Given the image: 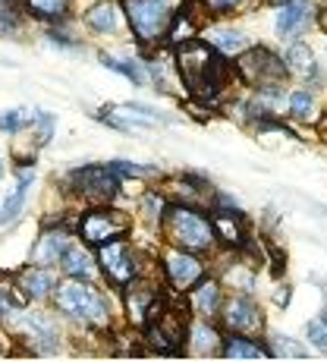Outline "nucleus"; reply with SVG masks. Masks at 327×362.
<instances>
[{"instance_id": "nucleus-1", "label": "nucleus", "mask_w": 327, "mask_h": 362, "mask_svg": "<svg viewBox=\"0 0 327 362\" xmlns=\"http://www.w3.org/2000/svg\"><path fill=\"white\" fill-rule=\"evenodd\" d=\"M177 69H179V79L186 82V88H189L196 98L218 101L220 88H224V57H218L211 45L192 41V38L179 41Z\"/></svg>"}, {"instance_id": "nucleus-2", "label": "nucleus", "mask_w": 327, "mask_h": 362, "mask_svg": "<svg viewBox=\"0 0 327 362\" xmlns=\"http://www.w3.org/2000/svg\"><path fill=\"white\" fill-rule=\"evenodd\" d=\"M161 224L164 233L170 240V246L186 249V252H196L205 255L214 249V230H211V221L205 218L201 211L189 205H167L161 214Z\"/></svg>"}, {"instance_id": "nucleus-3", "label": "nucleus", "mask_w": 327, "mask_h": 362, "mask_svg": "<svg viewBox=\"0 0 327 362\" xmlns=\"http://www.w3.org/2000/svg\"><path fill=\"white\" fill-rule=\"evenodd\" d=\"M57 296V309L69 315L73 322L92 325V328H107V305H104V296L92 287L88 281H79V277H66L64 284H57L54 290Z\"/></svg>"}, {"instance_id": "nucleus-4", "label": "nucleus", "mask_w": 327, "mask_h": 362, "mask_svg": "<svg viewBox=\"0 0 327 362\" xmlns=\"http://www.w3.org/2000/svg\"><path fill=\"white\" fill-rule=\"evenodd\" d=\"M186 6V0H123L126 19L136 32L138 41H161L170 32V23L179 10Z\"/></svg>"}, {"instance_id": "nucleus-5", "label": "nucleus", "mask_w": 327, "mask_h": 362, "mask_svg": "<svg viewBox=\"0 0 327 362\" xmlns=\"http://www.w3.org/2000/svg\"><path fill=\"white\" fill-rule=\"evenodd\" d=\"M236 66H239L242 79L252 82V86H283L290 76L283 57H277L270 47H246V51L236 57Z\"/></svg>"}, {"instance_id": "nucleus-6", "label": "nucleus", "mask_w": 327, "mask_h": 362, "mask_svg": "<svg viewBox=\"0 0 327 362\" xmlns=\"http://www.w3.org/2000/svg\"><path fill=\"white\" fill-rule=\"evenodd\" d=\"M129 230V218L123 211H117V208H92L88 214H82L79 221V233L85 243H92V246H101V243L107 240H117V236H123Z\"/></svg>"}, {"instance_id": "nucleus-7", "label": "nucleus", "mask_w": 327, "mask_h": 362, "mask_svg": "<svg viewBox=\"0 0 327 362\" xmlns=\"http://www.w3.org/2000/svg\"><path fill=\"white\" fill-rule=\"evenodd\" d=\"M98 268L104 271L114 287H126V284L136 281V259H132L129 243H123L120 236L117 240H107L98 246Z\"/></svg>"}, {"instance_id": "nucleus-8", "label": "nucleus", "mask_w": 327, "mask_h": 362, "mask_svg": "<svg viewBox=\"0 0 327 362\" xmlns=\"http://www.w3.org/2000/svg\"><path fill=\"white\" fill-rule=\"evenodd\" d=\"M16 325H19V331H23L25 344H29L35 353L60 350V328L54 325L51 315H44V312H19Z\"/></svg>"}, {"instance_id": "nucleus-9", "label": "nucleus", "mask_w": 327, "mask_h": 362, "mask_svg": "<svg viewBox=\"0 0 327 362\" xmlns=\"http://www.w3.org/2000/svg\"><path fill=\"white\" fill-rule=\"evenodd\" d=\"M73 186L79 196H85L88 202H98V205H107L120 189L117 173L110 167H82V170L73 173Z\"/></svg>"}, {"instance_id": "nucleus-10", "label": "nucleus", "mask_w": 327, "mask_h": 362, "mask_svg": "<svg viewBox=\"0 0 327 362\" xmlns=\"http://www.w3.org/2000/svg\"><path fill=\"white\" fill-rule=\"evenodd\" d=\"M164 274L173 290H189L205 277V264L198 262L196 252H186V249L173 246L170 252L164 255Z\"/></svg>"}, {"instance_id": "nucleus-11", "label": "nucleus", "mask_w": 327, "mask_h": 362, "mask_svg": "<svg viewBox=\"0 0 327 362\" xmlns=\"http://www.w3.org/2000/svg\"><path fill=\"white\" fill-rule=\"evenodd\" d=\"M220 322H224V328L233 331V334H255L261 328L258 303L246 293L227 299V303H220Z\"/></svg>"}, {"instance_id": "nucleus-12", "label": "nucleus", "mask_w": 327, "mask_h": 362, "mask_svg": "<svg viewBox=\"0 0 327 362\" xmlns=\"http://www.w3.org/2000/svg\"><path fill=\"white\" fill-rule=\"evenodd\" d=\"M98 117L107 123V127L126 129V132L145 129V127H151L155 120L167 123V114H161V110H151V107H142V104H110V107H104Z\"/></svg>"}, {"instance_id": "nucleus-13", "label": "nucleus", "mask_w": 327, "mask_h": 362, "mask_svg": "<svg viewBox=\"0 0 327 362\" xmlns=\"http://www.w3.org/2000/svg\"><path fill=\"white\" fill-rule=\"evenodd\" d=\"M161 309H164V299L151 284H145V281L126 284V312H129L132 325H148Z\"/></svg>"}, {"instance_id": "nucleus-14", "label": "nucleus", "mask_w": 327, "mask_h": 362, "mask_svg": "<svg viewBox=\"0 0 327 362\" xmlns=\"http://www.w3.org/2000/svg\"><path fill=\"white\" fill-rule=\"evenodd\" d=\"M315 19V4L311 0H287L280 4L277 10V19H274V32L280 38H293L302 29H309V23Z\"/></svg>"}, {"instance_id": "nucleus-15", "label": "nucleus", "mask_w": 327, "mask_h": 362, "mask_svg": "<svg viewBox=\"0 0 327 362\" xmlns=\"http://www.w3.org/2000/svg\"><path fill=\"white\" fill-rule=\"evenodd\" d=\"M16 287L29 299H47L54 290H57V277H54L51 268L38 264V268H25L23 274L16 277Z\"/></svg>"}, {"instance_id": "nucleus-16", "label": "nucleus", "mask_w": 327, "mask_h": 362, "mask_svg": "<svg viewBox=\"0 0 327 362\" xmlns=\"http://www.w3.org/2000/svg\"><path fill=\"white\" fill-rule=\"evenodd\" d=\"M220 303H224L220 284L214 281V277H201L196 284V290H192V296H189V309L198 312L201 318H211L220 312Z\"/></svg>"}, {"instance_id": "nucleus-17", "label": "nucleus", "mask_w": 327, "mask_h": 362, "mask_svg": "<svg viewBox=\"0 0 327 362\" xmlns=\"http://www.w3.org/2000/svg\"><path fill=\"white\" fill-rule=\"evenodd\" d=\"M66 246H69V236L64 230H57V227H51V230H44L41 233V240L35 243L32 259L38 264H44V268H54V264L64 259Z\"/></svg>"}, {"instance_id": "nucleus-18", "label": "nucleus", "mask_w": 327, "mask_h": 362, "mask_svg": "<svg viewBox=\"0 0 327 362\" xmlns=\"http://www.w3.org/2000/svg\"><path fill=\"white\" fill-rule=\"evenodd\" d=\"M60 264H64L66 277H79V281H95V277H98V262H95L92 255H88V249L79 246V243H69Z\"/></svg>"}, {"instance_id": "nucleus-19", "label": "nucleus", "mask_w": 327, "mask_h": 362, "mask_svg": "<svg viewBox=\"0 0 327 362\" xmlns=\"http://www.w3.org/2000/svg\"><path fill=\"white\" fill-rule=\"evenodd\" d=\"M211 230H214V240H220L230 249H239L242 243H246V227H242L239 214H233V211H218L214 214Z\"/></svg>"}, {"instance_id": "nucleus-20", "label": "nucleus", "mask_w": 327, "mask_h": 362, "mask_svg": "<svg viewBox=\"0 0 327 362\" xmlns=\"http://www.w3.org/2000/svg\"><path fill=\"white\" fill-rule=\"evenodd\" d=\"M283 64L293 76H302V79H315L318 76V60L315 54H311L309 45H302V41H293V45L287 47V57H283Z\"/></svg>"}, {"instance_id": "nucleus-21", "label": "nucleus", "mask_w": 327, "mask_h": 362, "mask_svg": "<svg viewBox=\"0 0 327 362\" xmlns=\"http://www.w3.org/2000/svg\"><path fill=\"white\" fill-rule=\"evenodd\" d=\"M208 45L214 47V54L218 57H239L242 51L249 47V38L242 32H236V29H214L211 35H208Z\"/></svg>"}, {"instance_id": "nucleus-22", "label": "nucleus", "mask_w": 327, "mask_h": 362, "mask_svg": "<svg viewBox=\"0 0 327 362\" xmlns=\"http://www.w3.org/2000/svg\"><path fill=\"white\" fill-rule=\"evenodd\" d=\"M186 340H189V346L196 353H201V356H211V353H218L220 344H224L220 331L214 328V325H208V322L189 325V334H186Z\"/></svg>"}, {"instance_id": "nucleus-23", "label": "nucleus", "mask_w": 327, "mask_h": 362, "mask_svg": "<svg viewBox=\"0 0 327 362\" xmlns=\"http://www.w3.org/2000/svg\"><path fill=\"white\" fill-rule=\"evenodd\" d=\"M35 183V173L32 170H19V180H16V189L6 196V202L0 205V227L10 224L13 218H19V211H23L25 205V192H29V186Z\"/></svg>"}, {"instance_id": "nucleus-24", "label": "nucleus", "mask_w": 327, "mask_h": 362, "mask_svg": "<svg viewBox=\"0 0 327 362\" xmlns=\"http://www.w3.org/2000/svg\"><path fill=\"white\" fill-rule=\"evenodd\" d=\"M85 25L98 35H114L120 29V13H117V6L110 0H101L85 13Z\"/></svg>"}, {"instance_id": "nucleus-25", "label": "nucleus", "mask_w": 327, "mask_h": 362, "mask_svg": "<svg viewBox=\"0 0 327 362\" xmlns=\"http://www.w3.org/2000/svg\"><path fill=\"white\" fill-rule=\"evenodd\" d=\"M220 356L246 362V359H264L268 353H264L255 340H249V334H230L224 344H220Z\"/></svg>"}, {"instance_id": "nucleus-26", "label": "nucleus", "mask_w": 327, "mask_h": 362, "mask_svg": "<svg viewBox=\"0 0 327 362\" xmlns=\"http://www.w3.org/2000/svg\"><path fill=\"white\" fill-rule=\"evenodd\" d=\"M23 4H25V10H29L32 16L47 19V23L64 19L66 10H69V0H23Z\"/></svg>"}, {"instance_id": "nucleus-27", "label": "nucleus", "mask_w": 327, "mask_h": 362, "mask_svg": "<svg viewBox=\"0 0 327 362\" xmlns=\"http://www.w3.org/2000/svg\"><path fill=\"white\" fill-rule=\"evenodd\" d=\"M25 303V293L23 290H16V284L13 281H0V322L10 315H16L19 305Z\"/></svg>"}, {"instance_id": "nucleus-28", "label": "nucleus", "mask_w": 327, "mask_h": 362, "mask_svg": "<svg viewBox=\"0 0 327 362\" xmlns=\"http://www.w3.org/2000/svg\"><path fill=\"white\" fill-rule=\"evenodd\" d=\"M270 356H277V359H305L309 353L302 350L299 340L283 337V334H274V337H270Z\"/></svg>"}, {"instance_id": "nucleus-29", "label": "nucleus", "mask_w": 327, "mask_h": 362, "mask_svg": "<svg viewBox=\"0 0 327 362\" xmlns=\"http://www.w3.org/2000/svg\"><path fill=\"white\" fill-rule=\"evenodd\" d=\"M101 64L104 66H110L114 73H120V76H126L129 82H136V86H145V76H142V66L136 64V60H117V57H110V54H101Z\"/></svg>"}, {"instance_id": "nucleus-30", "label": "nucleus", "mask_w": 327, "mask_h": 362, "mask_svg": "<svg viewBox=\"0 0 327 362\" xmlns=\"http://www.w3.org/2000/svg\"><path fill=\"white\" fill-rule=\"evenodd\" d=\"M290 104V114H293V120H311L315 117V98H311V92H305V88H299L287 98Z\"/></svg>"}, {"instance_id": "nucleus-31", "label": "nucleus", "mask_w": 327, "mask_h": 362, "mask_svg": "<svg viewBox=\"0 0 327 362\" xmlns=\"http://www.w3.org/2000/svg\"><path fill=\"white\" fill-rule=\"evenodd\" d=\"M29 120H32V114L25 107H13V110H6V114L0 117V132H10L13 136V132H19L23 127H32Z\"/></svg>"}, {"instance_id": "nucleus-32", "label": "nucleus", "mask_w": 327, "mask_h": 362, "mask_svg": "<svg viewBox=\"0 0 327 362\" xmlns=\"http://www.w3.org/2000/svg\"><path fill=\"white\" fill-rule=\"evenodd\" d=\"M110 170H120V177H155V167L132 164V161H114Z\"/></svg>"}, {"instance_id": "nucleus-33", "label": "nucleus", "mask_w": 327, "mask_h": 362, "mask_svg": "<svg viewBox=\"0 0 327 362\" xmlns=\"http://www.w3.org/2000/svg\"><path fill=\"white\" fill-rule=\"evenodd\" d=\"M35 136H38V145H47L54 136V117L51 114H35Z\"/></svg>"}, {"instance_id": "nucleus-34", "label": "nucleus", "mask_w": 327, "mask_h": 362, "mask_svg": "<svg viewBox=\"0 0 327 362\" xmlns=\"http://www.w3.org/2000/svg\"><path fill=\"white\" fill-rule=\"evenodd\" d=\"M227 281L230 284H236V287H242V290H252L255 287V274H252V268H233L227 274Z\"/></svg>"}, {"instance_id": "nucleus-35", "label": "nucleus", "mask_w": 327, "mask_h": 362, "mask_svg": "<svg viewBox=\"0 0 327 362\" xmlns=\"http://www.w3.org/2000/svg\"><path fill=\"white\" fill-rule=\"evenodd\" d=\"M142 205H145V218H151V221H161V214H164V208H167L161 196H145Z\"/></svg>"}, {"instance_id": "nucleus-36", "label": "nucleus", "mask_w": 327, "mask_h": 362, "mask_svg": "<svg viewBox=\"0 0 327 362\" xmlns=\"http://www.w3.org/2000/svg\"><path fill=\"white\" fill-rule=\"evenodd\" d=\"M208 4V10H214V13H227V10H233L239 0H205Z\"/></svg>"}, {"instance_id": "nucleus-37", "label": "nucleus", "mask_w": 327, "mask_h": 362, "mask_svg": "<svg viewBox=\"0 0 327 362\" xmlns=\"http://www.w3.org/2000/svg\"><path fill=\"white\" fill-rule=\"evenodd\" d=\"M186 110H189L192 117H198V120H208V117H211V110H208V107H198V104H192V101H186Z\"/></svg>"}, {"instance_id": "nucleus-38", "label": "nucleus", "mask_w": 327, "mask_h": 362, "mask_svg": "<svg viewBox=\"0 0 327 362\" xmlns=\"http://www.w3.org/2000/svg\"><path fill=\"white\" fill-rule=\"evenodd\" d=\"M6 6H13V0H0V10H6Z\"/></svg>"}, {"instance_id": "nucleus-39", "label": "nucleus", "mask_w": 327, "mask_h": 362, "mask_svg": "<svg viewBox=\"0 0 327 362\" xmlns=\"http://www.w3.org/2000/svg\"><path fill=\"white\" fill-rule=\"evenodd\" d=\"M274 4H287V0H274Z\"/></svg>"}, {"instance_id": "nucleus-40", "label": "nucleus", "mask_w": 327, "mask_h": 362, "mask_svg": "<svg viewBox=\"0 0 327 362\" xmlns=\"http://www.w3.org/2000/svg\"><path fill=\"white\" fill-rule=\"evenodd\" d=\"M324 136H327V129H324Z\"/></svg>"}]
</instances>
